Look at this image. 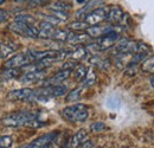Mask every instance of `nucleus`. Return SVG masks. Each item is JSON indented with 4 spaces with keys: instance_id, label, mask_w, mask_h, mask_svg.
Returning a JSON list of instances; mask_svg holds the SVG:
<instances>
[{
    "instance_id": "nucleus-9",
    "label": "nucleus",
    "mask_w": 154,
    "mask_h": 148,
    "mask_svg": "<svg viewBox=\"0 0 154 148\" xmlns=\"http://www.w3.org/2000/svg\"><path fill=\"white\" fill-rule=\"evenodd\" d=\"M112 32H117L115 25H95V26H89L85 30V33L90 38H101L106 35H109Z\"/></svg>"
},
{
    "instance_id": "nucleus-31",
    "label": "nucleus",
    "mask_w": 154,
    "mask_h": 148,
    "mask_svg": "<svg viewBox=\"0 0 154 148\" xmlns=\"http://www.w3.org/2000/svg\"><path fill=\"white\" fill-rule=\"evenodd\" d=\"M136 65H128L127 66V69H126V75H128V76H133V75H135V72H136Z\"/></svg>"
},
{
    "instance_id": "nucleus-35",
    "label": "nucleus",
    "mask_w": 154,
    "mask_h": 148,
    "mask_svg": "<svg viewBox=\"0 0 154 148\" xmlns=\"http://www.w3.org/2000/svg\"><path fill=\"white\" fill-rule=\"evenodd\" d=\"M16 2H25V1H30V0H14Z\"/></svg>"
},
{
    "instance_id": "nucleus-15",
    "label": "nucleus",
    "mask_w": 154,
    "mask_h": 148,
    "mask_svg": "<svg viewBox=\"0 0 154 148\" xmlns=\"http://www.w3.org/2000/svg\"><path fill=\"white\" fill-rule=\"evenodd\" d=\"M90 40V37L87 33H79V32H70L69 37L66 39V43L71 45H82L84 43H88Z\"/></svg>"
},
{
    "instance_id": "nucleus-25",
    "label": "nucleus",
    "mask_w": 154,
    "mask_h": 148,
    "mask_svg": "<svg viewBox=\"0 0 154 148\" xmlns=\"http://www.w3.org/2000/svg\"><path fill=\"white\" fill-rule=\"evenodd\" d=\"M70 32L66 30H60V29H56L51 39H56V40H62V42H66V39L69 37Z\"/></svg>"
},
{
    "instance_id": "nucleus-4",
    "label": "nucleus",
    "mask_w": 154,
    "mask_h": 148,
    "mask_svg": "<svg viewBox=\"0 0 154 148\" xmlns=\"http://www.w3.org/2000/svg\"><path fill=\"white\" fill-rule=\"evenodd\" d=\"M8 29L19 35L21 37H26V38H38L39 36V30L37 26H31V25H26L24 23H19V21H14L12 23Z\"/></svg>"
},
{
    "instance_id": "nucleus-13",
    "label": "nucleus",
    "mask_w": 154,
    "mask_h": 148,
    "mask_svg": "<svg viewBox=\"0 0 154 148\" xmlns=\"http://www.w3.org/2000/svg\"><path fill=\"white\" fill-rule=\"evenodd\" d=\"M88 131L85 129H79L78 131H76L69 140V145L68 147L69 148H78L83 142H85L88 140Z\"/></svg>"
},
{
    "instance_id": "nucleus-11",
    "label": "nucleus",
    "mask_w": 154,
    "mask_h": 148,
    "mask_svg": "<svg viewBox=\"0 0 154 148\" xmlns=\"http://www.w3.org/2000/svg\"><path fill=\"white\" fill-rule=\"evenodd\" d=\"M123 18H125V13H123V11L121 10V7H119V6H113V7L109 8L106 20L108 21L109 25H115V26H117V25L123 20Z\"/></svg>"
},
{
    "instance_id": "nucleus-5",
    "label": "nucleus",
    "mask_w": 154,
    "mask_h": 148,
    "mask_svg": "<svg viewBox=\"0 0 154 148\" xmlns=\"http://www.w3.org/2000/svg\"><path fill=\"white\" fill-rule=\"evenodd\" d=\"M32 58L29 52L25 54H18V55L11 57L7 59L4 64V69H23L24 66H27L32 64Z\"/></svg>"
},
{
    "instance_id": "nucleus-12",
    "label": "nucleus",
    "mask_w": 154,
    "mask_h": 148,
    "mask_svg": "<svg viewBox=\"0 0 154 148\" xmlns=\"http://www.w3.org/2000/svg\"><path fill=\"white\" fill-rule=\"evenodd\" d=\"M71 70H59L57 74H55L52 77L48 78L44 81V87H48V85H58L60 83H63L65 79H68L71 75Z\"/></svg>"
},
{
    "instance_id": "nucleus-10",
    "label": "nucleus",
    "mask_w": 154,
    "mask_h": 148,
    "mask_svg": "<svg viewBox=\"0 0 154 148\" xmlns=\"http://www.w3.org/2000/svg\"><path fill=\"white\" fill-rule=\"evenodd\" d=\"M45 76H46L45 69H43V70L37 69V70H31V71H27L24 75H21L19 79L21 83H36V82L43 81L45 78Z\"/></svg>"
},
{
    "instance_id": "nucleus-6",
    "label": "nucleus",
    "mask_w": 154,
    "mask_h": 148,
    "mask_svg": "<svg viewBox=\"0 0 154 148\" xmlns=\"http://www.w3.org/2000/svg\"><path fill=\"white\" fill-rule=\"evenodd\" d=\"M7 98L10 101H16V102H32L35 101V90L30 88L16 89L8 93Z\"/></svg>"
},
{
    "instance_id": "nucleus-20",
    "label": "nucleus",
    "mask_w": 154,
    "mask_h": 148,
    "mask_svg": "<svg viewBox=\"0 0 154 148\" xmlns=\"http://www.w3.org/2000/svg\"><path fill=\"white\" fill-rule=\"evenodd\" d=\"M141 70L143 72H148V74H154V55L146 58L142 63H141Z\"/></svg>"
},
{
    "instance_id": "nucleus-8",
    "label": "nucleus",
    "mask_w": 154,
    "mask_h": 148,
    "mask_svg": "<svg viewBox=\"0 0 154 148\" xmlns=\"http://www.w3.org/2000/svg\"><path fill=\"white\" fill-rule=\"evenodd\" d=\"M57 136H58V131H52V133L44 134V135L37 137L31 143H29L27 146H25V148H49L56 141Z\"/></svg>"
},
{
    "instance_id": "nucleus-28",
    "label": "nucleus",
    "mask_w": 154,
    "mask_h": 148,
    "mask_svg": "<svg viewBox=\"0 0 154 148\" xmlns=\"http://www.w3.org/2000/svg\"><path fill=\"white\" fill-rule=\"evenodd\" d=\"M107 129V126L104 122L102 121H97V122H94L91 126H90V130L93 133H101V131H104Z\"/></svg>"
},
{
    "instance_id": "nucleus-26",
    "label": "nucleus",
    "mask_w": 154,
    "mask_h": 148,
    "mask_svg": "<svg viewBox=\"0 0 154 148\" xmlns=\"http://www.w3.org/2000/svg\"><path fill=\"white\" fill-rule=\"evenodd\" d=\"M89 27V25L83 20V21H74L69 25V29L70 30H74V31H85Z\"/></svg>"
},
{
    "instance_id": "nucleus-27",
    "label": "nucleus",
    "mask_w": 154,
    "mask_h": 148,
    "mask_svg": "<svg viewBox=\"0 0 154 148\" xmlns=\"http://www.w3.org/2000/svg\"><path fill=\"white\" fill-rule=\"evenodd\" d=\"M13 143V137L11 135L0 136V148H10Z\"/></svg>"
},
{
    "instance_id": "nucleus-36",
    "label": "nucleus",
    "mask_w": 154,
    "mask_h": 148,
    "mask_svg": "<svg viewBox=\"0 0 154 148\" xmlns=\"http://www.w3.org/2000/svg\"><path fill=\"white\" fill-rule=\"evenodd\" d=\"M76 1L78 2V4H83V2H85L87 0H76Z\"/></svg>"
},
{
    "instance_id": "nucleus-34",
    "label": "nucleus",
    "mask_w": 154,
    "mask_h": 148,
    "mask_svg": "<svg viewBox=\"0 0 154 148\" xmlns=\"http://www.w3.org/2000/svg\"><path fill=\"white\" fill-rule=\"evenodd\" d=\"M151 85L154 88V75L152 76V78H151Z\"/></svg>"
},
{
    "instance_id": "nucleus-24",
    "label": "nucleus",
    "mask_w": 154,
    "mask_h": 148,
    "mask_svg": "<svg viewBox=\"0 0 154 148\" xmlns=\"http://www.w3.org/2000/svg\"><path fill=\"white\" fill-rule=\"evenodd\" d=\"M87 72H88V69L83 64H78L75 68V70H74V75H75V78L77 81H83Z\"/></svg>"
},
{
    "instance_id": "nucleus-2",
    "label": "nucleus",
    "mask_w": 154,
    "mask_h": 148,
    "mask_svg": "<svg viewBox=\"0 0 154 148\" xmlns=\"http://www.w3.org/2000/svg\"><path fill=\"white\" fill-rule=\"evenodd\" d=\"M60 115L69 122H84L89 116V108L83 103H76L65 107Z\"/></svg>"
},
{
    "instance_id": "nucleus-7",
    "label": "nucleus",
    "mask_w": 154,
    "mask_h": 148,
    "mask_svg": "<svg viewBox=\"0 0 154 148\" xmlns=\"http://www.w3.org/2000/svg\"><path fill=\"white\" fill-rule=\"evenodd\" d=\"M109 8L107 6H101L96 10H94L93 12H90L88 16H85L84 21L89 25V26H95V25H100L102 21H104L107 18Z\"/></svg>"
},
{
    "instance_id": "nucleus-33",
    "label": "nucleus",
    "mask_w": 154,
    "mask_h": 148,
    "mask_svg": "<svg viewBox=\"0 0 154 148\" xmlns=\"http://www.w3.org/2000/svg\"><path fill=\"white\" fill-rule=\"evenodd\" d=\"M7 19H8V13L0 8V21H5Z\"/></svg>"
},
{
    "instance_id": "nucleus-3",
    "label": "nucleus",
    "mask_w": 154,
    "mask_h": 148,
    "mask_svg": "<svg viewBox=\"0 0 154 148\" xmlns=\"http://www.w3.org/2000/svg\"><path fill=\"white\" fill-rule=\"evenodd\" d=\"M119 33L117 32H112L109 35H106L103 37L97 38L95 42L93 43H88V45L85 46V49L91 52H94V55H96L97 52H101V51H106L110 48H113L116 44V42L119 40Z\"/></svg>"
},
{
    "instance_id": "nucleus-38",
    "label": "nucleus",
    "mask_w": 154,
    "mask_h": 148,
    "mask_svg": "<svg viewBox=\"0 0 154 148\" xmlns=\"http://www.w3.org/2000/svg\"><path fill=\"white\" fill-rule=\"evenodd\" d=\"M18 148H25V147H18Z\"/></svg>"
},
{
    "instance_id": "nucleus-1",
    "label": "nucleus",
    "mask_w": 154,
    "mask_h": 148,
    "mask_svg": "<svg viewBox=\"0 0 154 148\" xmlns=\"http://www.w3.org/2000/svg\"><path fill=\"white\" fill-rule=\"evenodd\" d=\"M1 123L5 127H23V126H29V127H39L43 123L38 121V114L31 110H20L12 113L7 116H5L1 120Z\"/></svg>"
},
{
    "instance_id": "nucleus-32",
    "label": "nucleus",
    "mask_w": 154,
    "mask_h": 148,
    "mask_svg": "<svg viewBox=\"0 0 154 148\" xmlns=\"http://www.w3.org/2000/svg\"><path fill=\"white\" fill-rule=\"evenodd\" d=\"M95 147V142L93 140H87L85 142H83L78 148H94Z\"/></svg>"
},
{
    "instance_id": "nucleus-22",
    "label": "nucleus",
    "mask_w": 154,
    "mask_h": 148,
    "mask_svg": "<svg viewBox=\"0 0 154 148\" xmlns=\"http://www.w3.org/2000/svg\"><path fill=\"white\" fill-rule=\"evenodd\" d=\"M81 96H82V88H75L68 93L65 101L66 102H77L81 98Z\"/></svg>"
},
{
    "instance_id": "nucleus-21",
    "label": "nucleus",
    "mask_w": 154,
    "mask_h": 148,
    "mask_svg": "<svg viewBox=\"0 0 154 148\" xmlns=\"http://www.w3.org/2000/svg\"><path fill=\"white\" fill-rule=\"evenodd\" d=\"M51 11H58V12H66L70 10V5L65 1H55L54 4L50 5L49 7Z\"/></svg>"
},
{
    "instance_id": "nucleus-19",
    "label": "nucleus",
    "mask_w": 154,
    "mask_h": 148,
    "mask_svg": "<svg viewBox=\"0 0 154 148\" xmlns=\"http://www.w3.org/2000/svg\"><path fill=\"white\" fill-rule=\"evenodd\" d=\"M96 74H95V71H94V69H88V72L85 75V77H84V79L82 81V85L84 87V88H89V87H91V85H94L95 83H96Z\"/></svg>"
},
{
    "instance_id": "nucleus-29",
    "label": "nucleus",
    "mask_w": 154,
    "mask_h": 148,
    "mask_svg": "<svg viewBox=\"0 0 154 148\" xmlns=\"http://www.w3.org/2000/svg\"><path fill=\"white\" fill-rule=\"evenodd\" d=\"M21 75V69H4L2 76L7 77V78H13Z\"/></svg>"
},
{
    "instance_id": "nucleus-16",
    "label": "nucleus",
    "mask_w": 154,
    "mask_h": 148,
    "mask_svg": "<svg viewBox=\"0 0 154 148\" xmlns=\"http://www.w3.org/2000/svg\"><path fill=\"white\" fill-rule=\"evenodd\" d=\"M18 49V45L12 42H4L0 44V58H6Z\"/></svg>"
},
{
    "instance_id": "nucleus-30",
    "label": "nucleus",
    "mask_w": 154,
    "mask_h": 148,
    "mask_svg": "<svg viewBox=\"0 0 154 148\" xmlns=\"http://www.w3.org/2000/svg\"><path fill=\"white\" fill-rule=\"evenodd\" d=\"M48 2H49V0H30L29 5L30 6H43Z\"/></svg>"
},
{
    "instance_id": "nucleus-37",
    "label": "nucleus",
    "mask_w": 154,
    "mask_h": 148,
    "mask_svg": "<svg viewBox=\"0 0 154 148\" xmlns=\"http://www.w3.org/2000/svg\"><path fill=\"white\" fill-rule=\"evenodd\" d=\"M5 1H6V0H0V6H1V5H2Z\"/></svg>"
},
{
    "instance_id": "nucleus-14",
    "label": "nucleus",
    "mask_w": 154,
    "mask_h": 148,
    "mask_svg": "<svg viewBox=\"0 0 154 148\" xmlns=\"http://www.w3.org/2000/svg\"><path fill=\"white\" fill-rule=\"evenodd\" d=\"M104 4L103 0H90L84 7H82L78 12L76 13L77 18H85V16H88L90 12H93L94 10H96L98 7H101Z\"/></svg>"
},
{
    "instance_id": "nucleus-17",
    "label": "nucleus",
    "mask_w": 154,
    "mask_h": 148,
    "mask_svg": "<svg viewBox=\"0 0 154 148\" xmlns=\"http://www.w3.org/2000/svg\"><path fill=\"white\" fill-rule=\"evenodd\" d=\"M88 55V50L85 49V46H81V45H78L76 46L74 50H71V51H69V55L68 57L71 59V60H81V59H83V58H85Z\"/></svg>"
},
{
    "instance_id": "nucleus-18",
    "label": "nucleus",
    "mask_w": 154,
    "mask_h": 148,
    "mask_svg": "<svg viewBox=\"0 0 154 148\" xmlns=\"http://www.w3.org/2000/svg\"><path fill=\"white\" fill-rule=\"evenodd\" d=\"M89 62L93 66H97L100 69H107L109 66V62L107 59H103L97 55H91V57L89 58Z\"/></svg>"
},
{
    "instance_id": "nucleus-23",
    "label": "nucleus",
    "mask_w": 154,
    "mask_h": 148,
    "mask_svg": "<svg viewBox=\"0 0 154 148\" xmlns=\"http://www.w3.org/2000/svg\"><path fill=\"white\" fill-rule=\"evenodd\" d=\"M16 21L19 23H24L26 25H31V26H36V18L30 16V14H18L16 16Z\"/></svg>"
}]
</instances>
